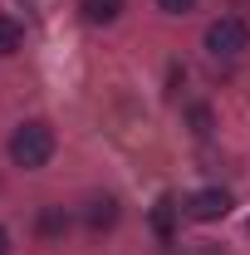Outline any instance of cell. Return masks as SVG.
Returning a JSON list of instances; mask_svg holds the SVG:
<instances>
[{
    "label": "cell",
    "instance_id": "52a82bcc",
    "mask_svg": "<svg viewBox=\"0 0 250 255\" xmlns=\"http://www.w3.org/2000/svg\"><path fill=\"white\" fill-rule=\"evenodd\" d=\"M20 39H25V30H20L10 15H0V59H5V54H15V49H20Z\"/></svg>",
    "mask_w": 250,
    "mask_h": 255
},
{
    "label": "cell",
    "instance_id": "8fae6325",
    "mask_svg": "<svg viewBox=\"0 0 250 255\" xmlns=\"http://www.w3.org/2000/svg\"><path fill=\"white\" fill-rule=\"evenodd\" d=\"M0 255H10V236H5V226H0Z\"/></svg>",
    "mask_w": 250,
    "mask_h": 255
},
{
    "label": "cell",
    "instance_id": "7a4b0ae2",
    "mask_svg": "<svg viewBox=\"0 0 250 255\" xmlns=\"http://www.w3.org/2000/svg\"><path fill=\"white\" fill-rule=\"evenodd\" d=\"M206 49H211L216 59H236V54H246V49H250V25H246V20H236V15H221L216 25L206 30Z\"/></svg>",
    "mask_w": 250,
    "mask_h": 255
},
{
    "label": "cell",
    "instance_id": "9c48e42d",
    "mask_svg": "<svg viewBox=\"0 0 250 255\" xmlns=\"http://www.w3.org/2000/svg\"><path fill=\"white\" fill-rule=\"evenodd\" d=\"M157 5H162L167 15H187V10H191V5H196V0H157Z\"/></svg>",
    "mask_w": 250,
    "mask_h": 255
},
{
    "label": "cell",
    "instance_id": "5b68a950",
    "mask_svg": "<svg viewBox=\"0 0 250 255\" xmlns=\"http://www.w3.org/2000/svg\"><path fill=\"white\" fill-rule=\"evenodd\" d=\"M79 10H84L89 25H113V20L123 15V0H84Z\"/></svg>",
    "mask_w": 250,
    "mask_h": 255
},
{
    "label": "cell",
    "instance_id": "30bf717a",
    "mask_svg": "<svg viewBox=\"0 0 250 255\" xmlns=\"http://www.w3.org/2000/svg\"><path fill=\"white\" fill-rule=\"evenodd\" d=\"M191 123H196V132H211V113L206 108H191Z\"/></svg>",
    "mask_w": 250,
    "mask_h": 255
},
{
    "label": "cell",
    "instance_id": "6da1fadb",
    "mask_svg": "<svg viewBox=\"0 0 250 255\" xmlns=\"http://www.w3.org/2000/svg\"><path fill=\"white\" fill-rule=\"evenodd\" d=\"M49 157H54V128L49 123H20L15 128V137H10V162L15 167L34 172V167H44Z\"/></svg>",
    "mask_w": 250,
    "mask_h": 255
},
{
    "label": "cell",
    "instance_id": "8992f818",
    "mask_svg": "<svg viewBox=\"0 0 250 255\" xmlns=\"http://www.w3.org/2000/svg\"><path fill=\"white\" fill-rule=\"evenodd\" d=\"M34 226H39V236H44V241H59L64 231H69V216H64V206H44Z\"/></svg>",
    "mask_w": 250,
    "mask_h": 255
},
{
    "label": "cell",
    "instance_id": "3957f363",
    "mask_svg": "<svg viewBox=\"0 0 250 255\" xmlns=\"http://www.w3.org/2000/svg\"><path fill=\"white\" fill-rule=\"evenodd\" d=\"M182 211H187L191 221H221L231 211V191L226 187H201V191H191L187 201H182Z\"/></svg>",
    "mask_w": 250,
    "mask_h": 255
},
{
    "label": "cell",
    "instance_id": "ba28073f",
    "mask_svg": "<svg viewBox=\"0 0 250 255\" xmlns=\"http://www.w3.org/2000/svg\"><path fill=\"white\" fill-rule=\"evenodd\" d=\"M172 221H177V201L172 196H162L152 206V226H157V236H172Z\"/></svg>",
    "mask_w": 250,
    "mask_h": 255
},
{
    "label": "cell",
    "instance_id": "277c9868",
    "mask_svg": "<svg viewBox=\"0 0 250 255\" xmlns=\"http://www.w3.org/2000/svg\"><path fill=\"white\" fill-rule=\"evenodd\" d=\"M84 221H89V231H108V226L118 221V201L113 196H94L89 211H84Z\"/></svg>",
    "mask_w": 250,
    "mask_h": 255
}]
</instances>
